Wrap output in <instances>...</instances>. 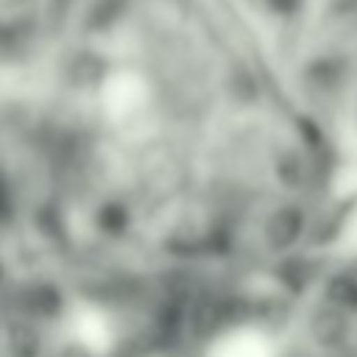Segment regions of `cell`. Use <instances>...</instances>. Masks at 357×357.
Returning a JSON list of instances; mask_svg holds the SVG:
<instances>
[{
  "label": "cell",
  "instance_id": "obj_3",
  "mask_svg": "<svg viewBox=\"0 0 357 357\" xmlns=\"http://www.w3.org/2000/svg\"><path fill=\"white\" fill-rule=\"evenodd\" d=\"M95 0H0V78L47 59Z\"/></svg>",
  "mask_w": 357,
  "mask_h": 357
},
{
  "label": "cell",
  "instance_id": "obj_2",
  "mask_svg": "<svg viewBox=\"0 0 357 357\" xmlns=\"http://www.w3.org/2000/svg\"><path fill=\"white\" fill-rule=\"evenodd\" d=\"M273 78L332 134L357 53V0H218Z\"/></svg>",
  "mask_w": 357,
  "mask_h": 357
},
{
  "label": "cell",
  "instance_id": "obj_4",
  "mask_svg": "<svg viewBox=\"0 0 357 357\" xmlns=\"http://www.w3.org/2000/svg\"><path fill=\"white\" fill-rule=\"evenodd\" d=\"M335 148H343V153H354L351 159H357V53L335 120Z\"/></svg>",
  "mask_w": 357,
  "mask_h": 357
},
{
  "label": "cell",
  "instance_id": "obj_1",
  "mask_svg": "<svg viewBox=\"0 0 357 357\" xmlns=\"http://www.w3.org/2000/svg\"><path fill=\"white\" fill-rule=\"evenodd\" d=\"M332 151L218 0H95L0 78V190L84 257L226 254L287 220Z\"/></svg>",
  "mask_w": 357,
  "mask_h": 357
}]
</instances>
